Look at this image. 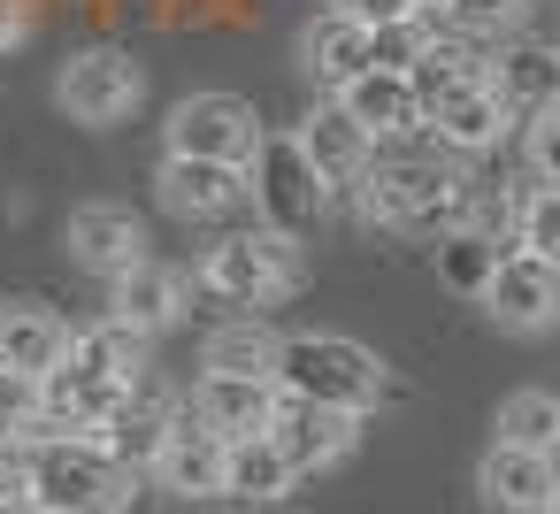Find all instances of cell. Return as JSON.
Listing matches in <instances>:
<instances>
[{
    "label": "cell",
    "mask_w": 560,
    "mask_h": 514,
    "mask_svg": "<svg viewBox=\"0 0 560 514\" xmlns=\"http://www.w3.org/2000/svg\"><path fill=\"white\" fill-rule=\"evenodd\" d=\"M353 200H361V215L376 231H399V238L430 246L438 231H453V223L476 215V177H468V162H453L445 147H430L415 131V139H392V147L369 154Z\"/></svg>",
    "instance_id": "1"
},
{
    "label": "cell",
    "mask_w": 560,
    "mask_h": 514,
    "mask_svg": "<svg viewBox=\"0 0 560 514\" xmlns=\"http://www.w3.org/2000/svg\"><path fill=\"white\" fill-rule=\"evenodd\" d=\"M269 384L284 399H315V407H338V414H376L392 376L384 361L361 346V338H338V330H300V338H277V361H269Z\"/></svg>",
    "instance_id": "2"
},
{
    "label": "cell",
    "mask_w": 560,
    "mask_h": 514,
    "mask_svg": "<svg viewBox=\"0 0 560 514\" xmlns=\"http://www.w3.org/2000/svg\"><path fill=\"white\" fill-rule=\"evenodd\" d=\"M24 514H131V491L139 476L116 468L93 437H70V430H47V437H24Z\"/></svg>",
    "instance_id": "3"
},
{
    "label": "cell",
    "mask_w": 560,
    "mask_h": 514,
    "mask_svg": "<svg viewBox=\"0 0 560 514\" xmlns=\"http://www.w3.org/2000/svg\"><path fill=\"white\" fill-rule=\"evenodd\" d=\"M238 177H246V200H254V231L315 238V223L330 215V192H323V177L307 170V154L292 147V131H261Z\"/></svg>",
    "instance_id": "4"
},
{
    "label": "cell",
    "mask_w": 560,
    "mask_h": 514,
    "mask_svg": "<svg viewBox=\"0 0 560 514\" xmlns=\"http://www.w3.org/2000/svg\"><path fill=\"white\" fill-rule=\"evenodd\" d=\"M200 284L231 307H269L284 292H300V238H277V231H231L200 254Z\"/></svg>",
    "instance_id": "5"
},
{
    "label": "cell",
    "mask_w": 560,
    "mask_h": 514,
    "mask_svg": "<svg viewBox=\"0 0 560 514\" xmlns=\"http://www.w3.org/2000/svg\"><path fill=\"white\" fill-rule=\"evenodd\" d=\"M55 101H62L70 124L108 131V124H124V116L147 101V70H139L124 47H85V55H70V62L55 70Z\"/></svg>",
    "instance_id": "6"
},
{
    "label": "cell",
    "mask_w": 560,
    "mask_h": 514,
    "mask_svg": "<svg viewBox=\"0 0 560 514\" xmlns=\"http://www.w3.org/2000/svg\"><path fill=\"white\" fill-rule=\"evenodd\" d=\"M254 139H261V116H254V101H238V93H185V101L170 108V124H162V154L231 162V170H246Z\"/></svg>",
    "instance_id": "7"
},
{
    "label": "cell",
    "mask_w": 560,
    "mask_h": 514,
    "mask_svg": "<svg viewBox=\"0 0 560 514\" xmlns=\"http://www.w3.org/2000/svg\"><path fill=\"white\" fill-rule=\"evenodd\" d=\"M483 315L499 323V330H514V338H537L552 315H560V261H545V254H522V246H506L499 254V269L483 277Z\"/></svg>",
    "instance_id": "8"
},
{
    "label": "cell",
    "mask_w": 560,
    "mask_h": 514,
    "mask_svg": "<svg viewBox=\"0 0 560 514\" xmlns=\"http://www.w3.org/2000/svg\"><path fill=\"white\" fill-rule=\"evenodd\" d=\"M353 437H361V414H338V407H315V399H284V392L269 407V445L292 460V476L338 468L353 453Z\"/></svg>",
    "instance_id": "9"
},
{
    "label": "cell",
    "mask_w": 560,
    "mask_h": 514,
    "mask_svg": "<svg viewBox=\"0 0 560 514\" xmlns=\"http://www.w3.org/2000/svg\"><path fill=\"white\" fill-rule=\"evenodd\" d=\"M476 78L491 85V101H499L514 124L537 116V108H560V55H552L545 39H499Z\"/></svg>",
    "instance_id": "10"
},
{
    "label": "cell",
    "mask_w": 560,
    "mask_h": 514,
    "mask_svg": "<svg viewBox=\"0 0 560 514\" xmlns=\"http://www.w3.org/2000/svg\"><path fill=\"white\" fill-rule=\"evenodd\" d=\"M62 246H70L78 269H93V277L108 284V277H124L131 261H147V223H139L131 208H116V200H85V208H70Z\"/></svg>",
    "instance_id": "11"
},
{
    "label": "cell",
    "mask_w": 560,
    "mask_h": 514,
    "mask_svg": "<svg viewBox=\"0 0 560 514\" xmlns=\"http://www.w3.org/2000/svg\"><path fill=\"white\" fill-rule=\"evenodd\" d=\"M147 476H154L162 491H177V499H223V437L177 399L170 437H162V453L147 460Z\"/></svg>",
    "instance_id": "12"
},
{
    "label": "cell",
    "mask_w": 560,
    "mask_h": 514,
    "mask_svg": "<svg viewBox=\"0 0 560 514\" xmlns=\"http://www.w3.org/2000/svg\"><path fill=\"white\" fill-rule=\"evenodd\" d=\"M476 499L491 506V514H552V499H560V468H552V453H522V445H483V460H476Z\"/></svg>",
    "instance_id": "13"
},
{
    "label": "cell",
    "mask_w": 560,
    "mask_h": 514,
    "mask_svg": "<svg viewBox=\"0 0 560 514\" xmlns=\"http://www.w3.org/2000/svg\"><path fill=\"white\" fill-rule=\"evenodd\" d=\"M330 101H338V116H346L369 147H392V139H415V131H422V108H415V93H407L399 70H361V78L338 85Z\"/></svg>",
    "instance_id": "14"
},
{
    "label": "cell",
    "mask_w": 560,
    "mask_h": 514,
    "mask_svg": "<svg viewBox=\"0 0 560 514\" xmlns=\"http://www.w3.org/2000/svg\"><path fill=\"white\" fill-rule=\"evenodd\" d=\"M506 131H514V116L491 101V85H483V78H476V85H460V93H445V101L422 116V139H430V147H445L453 162H476V154H491Z\"/></svg>",
    "instance_id": "15"
},
{
    "label": "cell",
    "mask_w": 560,
    "mask_h": 514,
    "mask_svg": "<svg viewBox=\"0 0 560 514\" xmlns=\"http://www.w3.org/2000/svg\"><path fill=\"white\" fill-rule=\"evenodd\" d=\"M170 414H177V399L170 392H154L147 376L116 399V414L93 430V445L116 460V468H131V476H147V460L162 453V437H170Z\"/></svg>",
    "instance_id": "16"
},
{
    "label": "cell",
    "mask_w": 560,
    "mask_h": 514,
    "mask_svg": "<svg viewBox=\"0 0 560 514\" xmlns=\"http://www.w3.org/2000/svg\"><path fill=\"white\" fill-rule=\"evenodd\" d=\"M292 147L307 154V170L323 177V192H330V200H338V192H353V185H361V170H369V154H376V147L338 116V101H315V108L300 116Z\"/></svg>",
    "instance_id": "17"
},
{
    "label": "cell",
    "mask_w": 560,
    "mask_h": 514,
    "mask_svg": "<svg viewBox=\"0 0 560 514\" xmlns=\"http://www.w3.org/2000/svg\"><path fill=\"white\" fill-rule=\"evenodd\" d=\"M154 192H162V208L185 215V223H215V215L246 208V177H238L231 162H185V154H162Z\"/></svg>",
    "instance_id": "18"
},
{
    "label": "cell",
    "mask_w": 560,
    "mask_h": 514,
    "mask_svg": "<svg viewBox=\"0 0 560 514\" xmlns=\"http://www.w3.org/2000/svg\"><path fill=\"white\" fill-rule=\"evenodd\" d=\"M185 269H162V261H131L124 277H108V315L124 323V330H139V338H154V330H170L177 315H185Z\"/></svg>",
    "instance_id": "19"
},
{
    "label": "cell",
    "mask_w": 560,
    "mask_h": 514,
    "mask_svg": "<svg viewBox=\"0 0 560 514\" xmlns=\"http://www.w3.org/2000/svg\"><path fill=\"white\" fill-rule=\"evenodd\" d=\"M185 407H192L215 437H254V430H269L277 384H269V376H208V369H200V384H192Z\"/></svg>",
    "instance_id": "20"
},
{
    "label": "cell",
    "mask_w": 560,
    "mask_h": 514,
    "mask_svg": "<svg viewBox=\"0 0 560 514\" xmlns=\"http://www.w3.org/2000/svg\"><path fill=\"white\" fill-rule=\"evenodd\" d=\"M70 346V323L39 300H0V369L16 376H47Z\"/></svg>",
    "instance_id": "21"
},
{
    "label": "cell",
    "mask_w": 560,
    "mask_h": 514,
    "mask_svg": "<svg viewBox=\"0 0 560 514\" xmlns=\"http://www.w3.org/2000/svg\"><path fill=\"white\" fill-rule=\"evenodd\" d=\"M300 62H307V78L323 85V93H338V85H353L361 70H369V32L353 24V16H315L307 24V39H300Z\"/></svg>",
    "instance_id": "22"
},
{
    "label": "cell",
    "mask_w": 560,
    "mask_h": 514,
    "mask_svg": "<svg viewBox=\"0 0 560 514\" xmlns=\"http://www.w3.org/2000/svg\"><path fill=\"white\" fill-rule=\"evenodd\" d=\"M292 460L269 445V430H254V437H223V499H292Z\"/></svg>",
    "instance_id": "23"
},
{
    "label": "cell",
    "mask_w": 560,
    "mask_h": 514,
    "mask_svg": "<svg viewBox=\"0 0 560 514\" xmlns=\"http://www.w3.org/2000/svg\"><path fill=\"white\" fill-rule=\"evenodd\" d=\"M430 254H438V277L453 284V292H483V277L499 269V254H506V231H483V223H453V231H438L430 238Z\"/></svg>",
    "instance_id": "24"
},
{
    "label": "cell",
    "mask_w": 560,
    "mask_h": 514,
    "mask_svg": "<svg viewBox=\"0 0 560 514\" xmlns=\"http://www.w3.org/2000/svg\"><path fill=\"white\" fill-rule=\"evenodd\" d=\"M269 361H277V330L261 315H231L200 346V369L208 376H269Z\"/></svg>",
    "instance_id": "25"
},
{
    "label": "cell",
    "mask_w": 560,
    "mask_h": 514,
    "mask_svg": "<svg viewBox=\"0 0 560 514\" xmlns=\"http://www.w3.org/2000/svg\"><path fill=\"white\" fill-rule=\"evenodd\" d=\"M499 445L552 453V445H560V399H552V392H514V399H499Z\"/></svg>",
    "instance_id": "26"
},
{
    "label": "cell",
    "mask_w": 560,
    "mask_h": 514,
    "mask_svg": "<svg viewBox=\"0 0 560 514\" xmlns=\"http://www.w3.org/2000/svg\"><path fill=\"white\" fill-rule=\"evenodd\" d=\"M430 16H399V24H369V70H407L430 47Z\"/></svg>",
    "instance_id": "27"
},
{
    "label": "cell",
    "mask_w": 560,
    "mask_h": 514,
    "mask_svg": "<svg viewBox=\"0 0 560 514\" xmlns=\"http://www.w3.org/2000/svg\"><path fill=\"white\" fill-rule=\"evenodd\" d=\"M522 9H529V0H445L438 24H453L460 39H491V32H514Z\"/></svg>",
    "instance_id": "28"
},
{
    "label": "cell",
    "mask_w": 560,
    "mask_h": 514,
    "mask_svg": "<svg viewBox=\"0 0 560 514\" xmlns=\"http://www.w3.org/2000/svg\"><path fill=\"white\" fill-rule=\"evenodd\" d=\"M0 437H39V376L0 369Z\"/></svg>",
    "instance_id": "29"
},
{
    "label": "cell",
    "mask_w": 560,
    "mask_h": 514,
    "mask_svg": "<svg viewBox=\"0 0 560 514\" xmlns=\"http://www.w3.org/2000/svg\"><path fill=\"white\" fill-rule=\"evenodd\" d=\"M522 131H529V170H522V177H537V185H552V170H560V124H552V108H537V116H522Z\"/></svg>",
    "instance_id": "30"
},
{
    "label": "cell",
    "mask_w": 560,
    "mask_h": 514,
    "mask_svg": "<svg viewBox=\"0 0 560 514\" xmlns=\"http://www.w3.org/2000/svg\"><path fill=\"white\" fill-rule=\"evenodd\" d=\"M24 483H32L24 437H0V514H24Z\"/></svg>",
    "instance_id": "31"
},
{
    "label": "cell",
    "mask_w": 560,
    "mask_h": 514,
    "mask_svg": "<svg viewBox=\"0 0 560 514\" xmlns=\"http://www.w3.org/2000/svg\"><path fill=\"white\" fill-rule=\"evenodd\" d=\"M330 9H338V16H353L361 32H369V24H399V16H415L407 0H330Z\"/></svg>",
    "instance_id": "32"
},
{
    "label": "cell",
    "mask_w": 560,
    "mask_h": 514,
    "mask_svg": "<svg viewBox=\"0 0 560 514\" xmlns=\"http://www.w3.org/2000/svg\"><path fill=\"white\" fill-rule=\"evenodd\" d=\"M24 32H32V0H0V55L24 47Z\"/></svg>",
    "instance_id": "33"
},
{
    "label": "cell",
    "mask_w": 560,
    "mask_h": 514,
    "mask_svg": "<svg viewBox=\"0 0 560 514\" xmlns=\"http://www.w3.org/2000/svg\"><path fill=\"white\" fill-rule=\"evenodd\" d=\"M407 9H415V16H430V24H438V16H445V0H407Z\"/></svg>",
    "instance_id": "34"
}]
</instances>
